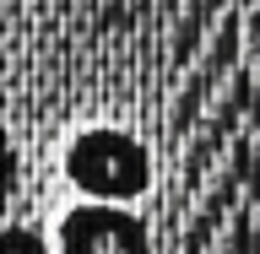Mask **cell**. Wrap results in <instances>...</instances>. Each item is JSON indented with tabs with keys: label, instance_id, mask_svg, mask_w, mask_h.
<instances>
[{
	"label": "cell",
	"instance_id": "obj_1",
	"mask_svg": "<svg viewBox=\"0 0 260 254\" xmlns=\"http://www.w3.org/2000/svg\"><path fill=\"white\" fill-rule=\"evenodd\" d=\"M65 178L92 206H130L152 190V152L130 130L92 125L65 146Z\"/></svg>",
	"mask_w": 260,
	"mask_h": 254
},
{
	"label": "cell",
	"instance_id": "obj_2",
	"mask_svg": "<svg viewBox=\"0 0 260 254\" xmlns=\"http://www.w3.org/2000/svg\"><path fill=\"white\" fill-rule=\"evenodd\" d=\"M49 254H152V227L130 206H92L81 200L60 216Z\"/></svg>",
	"mask_w": 260,
	"mask_h": 254
},
{
	"label": "cell",
	"instance_id": "obj_3",
	"mask_svg": "<svg viewBox=\"0 0 260 254\" xmlns=\"http://www.w3.org/2000/svg\"><path fill=\"white\" fill-rule=\"evenodd\" d=\"M0 254H49V238L38 227H0Z\"/></svg>",
	"mask_w": 260,
	"mask_h": 254
},
{
	"label": "cell",
	"instance_id": "obj_4",
	"mask_svg": "<svg viewBox=\"0 0 260 254\" xmlns=\"http://www.w3.org/2000/svg\"><path fill=\"white\" fill-rule=\"evenodd\" d=\"M16 190V146L11 135H6V125H0V200Z\"/></svg>",
	"mask_w": 260,
	"mask_h": 254
}]
</instances>
